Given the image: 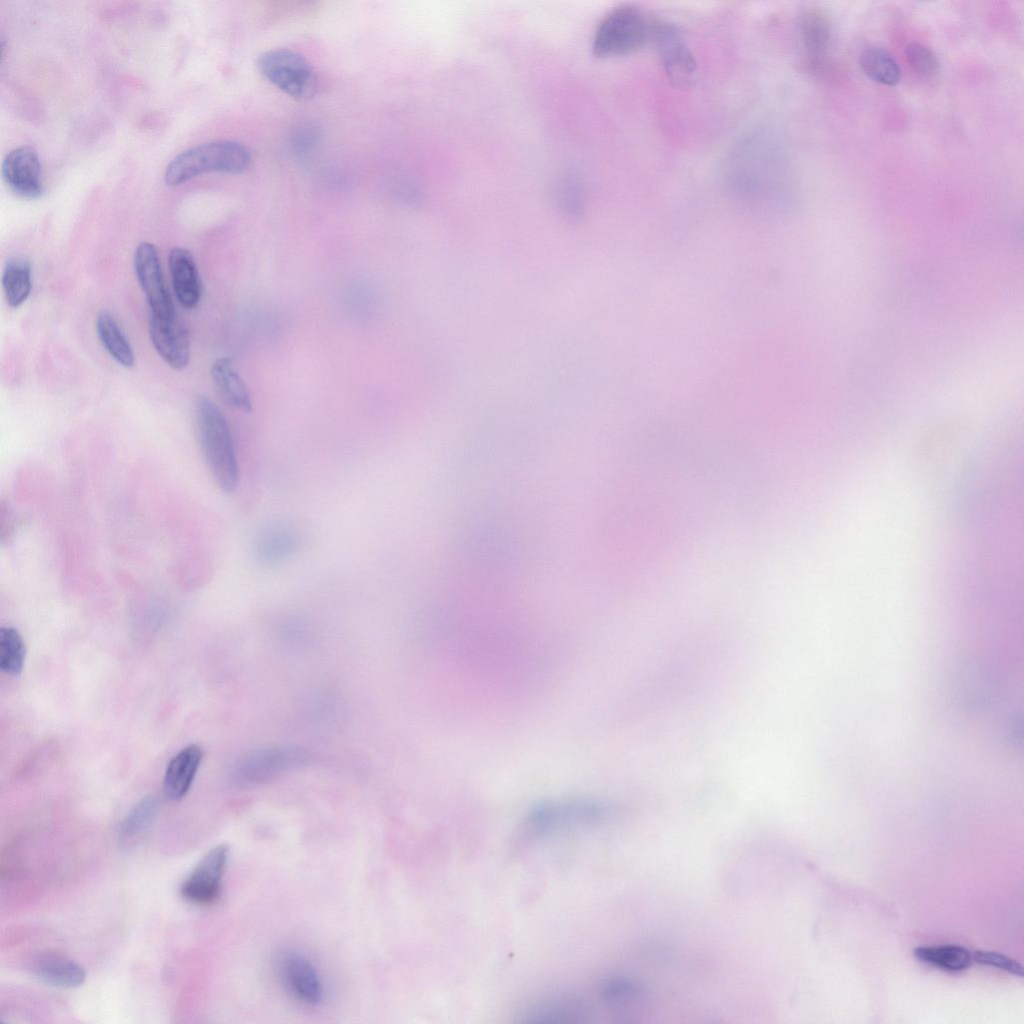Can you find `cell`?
<instances>
[{"label": "cell", "instance_id": "1", "mask_svg": "<svg viewBox=\"0 0 1024 1024\" xmlns=\"http://www.w3.org/2000/svg\"><path fill=\"white\" fill-rule=\"evenodd\" d=\"M198 442L217 486L233 493L239 484V464L230 425L220 408L209 397L201 396L195 405Z\"/></svg>", "mask_w": 1024, "mask_h": 1024}, {"label": "cell", "instance_id": "2", "mask_svg": "<svg viewBox=\"0 0 1024 1024\" xmlns=\"http://www.w3.org/2000/svg\"><path fill=\"white\" fill-rule=\"evenodd\" d=\"M616 814L611 803L594 799L548 801L535 805L524 816L520 837L536 838L559 830L594 826Z\"/></svg>", "mask_w": 1024, "mask_h": 1024}, {"label": "cell", "instance_id": "3", "mask_svg": "<svg viewBox=\"0 0 1024 1024\" xmlns=\"http://www.w3.org/2000/svg\"><path fill=\"white\" fill-rule=\"evenodd\" d=\"M250 162V151L242 143L211 141L177 155L167 165L164 179L167 185L176 186L207 172L238 174L245 171Z\"/></svg>", "mask_w": 1024, "mask_h": 1024}, {"label": "cell", "instance_id": "4", "mask_svg": "<svg viewBox=\"0 0 1024 1024\" xmlns=\"http://www.w3.org/2000/svg\"><path fill=\"white\" fill-rule=\"evenodd\" d=\"M654 17L634 4H620L609 10L598 23L593 39L595 55L619 56L638 50L651 42Z\"/></svg>", "mask_w": 1024, "mask_h": 1024}, {"label": "cell", "instance_id": "5", "mask_svg": "<svg viewBox=\"0 0 1024 1024\" xmlns=\"http://www.w3.org/2000/svg\"><path fill=\"white\" fill-rule=\"evenodd\" d=\"M260 73L288 96L306 101L314 97L318 78L308 60L289 49L263 52L257 60Z\"/></svg>", "mask_w": 1024, "mask_h": 1024}, {"label": "cell", "instance_id": "6", "mask_svg": "<svg viewBox=\"0 0 1024 1024\" xmlns=\"http://www.w3.org/2000/svg\"><path fill=\"white\" fill-rule=\"evenodd\" d=\"M229 858L227 844L209 850L197 863L180 886L181 896L196 905H208L217 900Z\"/></svg>", "mask_w": 1024, "mask_h": 1024}, {"label": "cell", "instance_id": "7", "mask_svg": "<svg viewBox=\"0 0 1024 1024\" xmlns=\"http://www.w3.org/2000/svg\"><path fill=\"white\" fill-rule=\"evenodd\" d=\"M134 270L150 307V315L170 318L176 315L165 284L159 255L154 244L141 242L134 254Z\"/></svg>", "mask_w": 1024, "mask_h": 1024}, {"label": "cell", "instance_id": "8", "mask_svg": "<svg viewBox=\"0 0 1024 1024\" xmlns=\"http://www.w3.org/2000/svg\"><path fill=\"white\" fill-rule=\"evenodd\" d=\"M651 43L656 46L670 81L679 85L691 79L696 61L676 26L654 18Z\"/></svg>", "mask_w": 1024, "mask_h": 1024}, {"label": "cell", "instance_id": "9", "mask_svg": "<svg viewBox=\"0 0 1024 1024\" xmlns=\"http://www.w3.org/2000/svg\"><path fill=\"white\" fill-rule=\"evenodd\" d=\"M1 172L4 182L16 195L28 199L42 195L41 164L33 147L21 146L8 152Z\"/></svg>", "mask_w": 1024, "mask_h": 1024}, {"label": "cell", "instance_id": "10", "mask_svg": "<svg viewBox=\"0 0 1024 1024\" xmlns=\"http://www.w3.org/2000/svg\"><path fill=\"white\" fill-rule=\"evenodd\" d=\"M149 334L155 350L170 367L181 370L188 365L189 331L176 315L170 318L150 315Z\"/></svg>", "mask_w": 1024, "mask_h": 1024}, {"label": "cell", "instance_id": "11", "mask_svg": "<svg viewBox=\"0 0 1024 1024\" xmlns=\"http://www.w3.org/2000/svg\"><path fill=\"white\" fill-rule=\"evenodd\" d=\"M303 754L294 749L274 748L251 753L241 759L233 770L235 781L245 784L260 783L298 765Z\"/></svg>", "mask_w": 1024, "mask_h": 1024}, {"label": "cell", "instance_id": "12", "mask_svg": "<svg viewBox=\"0 0 1024 1024\" xmlns=\"http://www.w3.org/2000/svg\"><path fill=\"white\" fill-rule=\"evenodd\" d=\"M800 35L807 66L813 72H819L826 64L832 43L829 19L820 10H806L800 18Z\"/></svg>", "mask_w": 1024, "mask_h": 1024}, {"label": "cell", "instance_id": "13", "mask_svg": "<svg viewBox=\"0 0 1024 1024\" xmlns=\"http://www.w3.org/2000/svg\"><path fill=\"white\" fill-rule=\"evenodd\" d=\"M168 261L177 301L185 309L194 308L200 301L202 284L192 254L185 248L174 247Z\"/></svg>", "mask_w": 1024, "mask_h": 1024}, {"label": "cell", "instance_id": "14", "mask_svg": "<svg viewBox=\"0 0 1024 1024\" xmlns=\"http://www.w3.org/2000/svg\"><path fill=\"white\" fill-rule=\"evenodd\" d=\"M30 970L41 982L59 988H76L86 979V972L80 964L55 953L36 956Z\"/></svg>", "mask_w": 1024, "mask_h": 1024}, {"label": "cell", "instance_id": "15", "mask_svg": "<svg viewBox=\"0 0 1024 1024\" xmlns=\"http://www.w3.org/2000/svg\"><path fill=\"white\" fill-rule=\"evenodd\" d=\"M283 975L293 995L306 1005H317L323 995L322 984L313 965L302 955L289 954L283 962Z\"/></svg>", "mask_w": 1024, "mask_h": 1024}, {"label": "cell", "instance_id": "16", "mask_svg": "<svg viewBox=\"0 0 1024 1024\" xmlns=\"http://www.w3.org/2000/svg\"><path fill=\"white\" fill-rule=\"evenodd\" d=\"M202 756V749L196 744H191L169 761L164 776V792L169 799L179 800L186 795L201 764Z\"/></svg>", "mask_w": 1024, "mask_h": 1024}, {"label": "cell", "instance_id": "17", "mask_svg": "<svg viewBox=\"0 0 1024 1024\" xmlns=\"http://www.w3.org/2000/svg\"><path fill=\"white\" fill-rule=\"evenodd\" d=\"M211 377L219 396L228 406L242 412L251 411L249 390L230 358L216 359L211 367Z\"/></svg>", "mask_w": 1024, "mask_h": 1024}, {"label": "cell", "instance_id": "18", "mask_svg": "<svg viewBox=\"0 0 1024 1024\" xmlns=\"http://www.w3.org/2000/svg\"><path fill=\"white\" fill-rule=\"evenodd\" d=\"M299 545L297 532L276 525L261 532L255 543V556L263 566H276L289 559Z\"/></svg>", "mask_w": 1024, "mask_h": 1024}, {"label": "cell", "instance_id": "19", "mask_svg": "<svg viewBox=\"0 0 1024 1024\" xmlns=\"http://www.w3.org/2000/svg\"><path fill=\"white\" fill-rule=\"evenodd\" d=\"M96 331L105 350L121 366L130 368L135 363L133 349L115 318L102 311L96 319Z\"/></svg>", "mask_w": 1024, "mask_h": 1024}, {"label": "cell", "instance_id": "20", "mask_svg": "<svg viewBox=\"0 0 1024 1024\" xmlns=\"http://www.w3.org/2000/svg\"><path fill=\"white\" fill-rule=\"evenodd\" d=\"M158 799L146 796L136 803L122 820L118 839L123 847H129L150 827L158 811Z\"/></svg>", "mask_w": 1024, "mask_h": 1024}, {"label": "cell", "instance_id": "21", "mask_svg": "<svg viewBox=\"0 0 1024 1024\" xmlns=\"http://www.w3.org/2000/svg\"><path fill=\"white\" fill-rule=\"evenodd\" d=\"M862 71L873 81L895 86L901 80V70L893 56L880 47H867L859 55Z\"/></svg>", "mask_w": 1024, "mask_h": 1024}, {"label": "cell", "instance_id": "22", "mask_svg": "<svg viewBox=\"0 0 1024 1024\" xmlns=\"http://www.w3.org/2000/svg\"><path fill=\"white\" fill-rule=\"evenodd\" d=\"M2 287L7 303L19 307L30 295L32 280L31 267L24 259L9 260L2 275Z\"/></svg>", "mask_w": 1024, "mask_h": 1024}, {"label": "cell", "instance_id": "23", "mask_svg": "<svg viewBox=\"0 0 1024 1024\" xmlns=\"http://www.w3.org/2000/svg\"><path fill=\"white\" fill-rule=\"evenodd\" d=\"M915 957L940 969L958 972L969 967L972 955L959 945L921 946L914 949Z\"/></svg>", "mask_w": 1024, "mask_h": 1024}, {"label": "cell", "instance_id": "24", "mask_svg": "<svg viewBox=\"0 0 1024 1024\" xmlns=\"http://www.w3.org/2000/svg\"><path fill=\"white\" fill-rule=\"evenodd\" d=\"M26 655L25 643L20 633L13 627L0 629V668L6 674L16 676L21 673Z\"/></svg>", "mask_w": 1024, "mask_h": 1024}, {"label": "cell", "instance_id": "25", "mask_svg": "<svg viewBox=\"0 0 1024 1024\" xmlns=\"http://www.w3.org/2000/svg\"><path fill=\"white\" fill-rule=\"evenodd\" d=\"M905 55L908 65L915 73L924 77H932L938 73L939 60L926 45L911 42L906 46Z\"/></svg>", "mask_w": 1024, "mask_h": 1024}, {"label": "cell", "instance_id": "26", "mask_svg": "<svg viewBox=\"0 0 1024 1024\" xmlns=\"http://www.w3.org/2000/svg\"><path fill=\"white\" fill-rule=\"evenodd\" d=\"M972 958L981 965L996 967L1019 977L1023 976L1022 965L1004 954L977 950L973 953Z\"/></svg>", "mask_w": 1024, "mask_h": 1024}, {"label": "cell", "instance_id": "27", "mask_svg": "<svg viewBox=\"0 0 1024 1024\" xmlns=\"http://www.w3.org/2000/svg\"><path fill=\"white\" fill-rule=\"evenodd\" d=\"M639 992V987L634 983L627 980L616 979L607 982L603 986L601 993L604 1000L616 1003L631 1000L635 998Z\"/></svg>", "mask_w": 1024, "mask_h": 1024}]
</instances>
